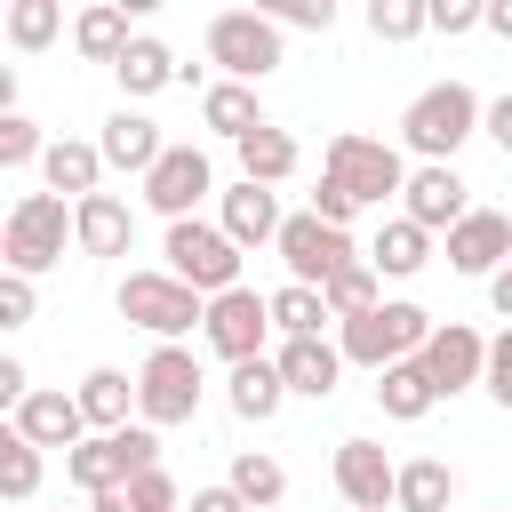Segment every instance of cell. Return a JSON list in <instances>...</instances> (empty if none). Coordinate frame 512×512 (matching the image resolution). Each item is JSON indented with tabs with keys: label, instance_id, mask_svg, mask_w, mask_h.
I'll return each mask as SVG.
<instances>
[{
	"label": "cell",
	"instance_id": "6da1fadb",
	"mask_svg": "<svg viewBox=\"0 0 512 512\" xmlns=\"http://www.w3.org/2000/svg\"><path fill=\"white\" fill-rule=\"evenodd\" d=\"M480 120H488V104H480L464 80H432V88L400 112V136H408V152H424V160H456V144L480 136Z\"/></svg>",
	"mask_w": 512,
	"mask_h": 512
},
{
	"label": "cell",
	"instance_id": "7a4b0ae2",
	"mask_svg": "<svg viewBox=\"0 0 512 512\" xmlns=\"http://www.w3.org/2000/svg\"><path fill=\"white\" fill-rule=\"evenodd\" d=\"M432 328H440V320H432L424 304L384 296L368 320H344V336H336V344H344V360H360V368H376V376H384L392 360H416V352L432 344Z\"/></svg>",
	"mask_w": 512,
	"mask_h": 512
},
{
	"label": "cell",
	"instance_id": "3957f363",
	"mask_svg": "<svg viewBox=\"0 0 512 512\" xmlns=\"http://www.w3.org/2000/svg\"><path fill=\"white\" fill-rule=\"evenodd\" d=\"M160 256H168V272H176L184 288H200L208 304H216V296H232V288H248V280H240V248L224 240V224L184 216V224H168Z\"/></svg>",
	"mask_w": 512,
	"mask_h": 512
},
{
	"label": "cell",
	"instance_id": "277c9868",
	"mask_svg": "<svg viewBox=\"0 0 512 512\" xmlns=\"http://www.w3.org/2000/svg\"><path fill=\"white\" fill-rule=\"evenodd\" d=\"M120 320H136L144 336L176 344L184 328H208V296L184 288L176 272H128V280H120Z\"/></svg>",
	"mask_w": 512,
	"mask_h": 512
},
{
	"label": "cell",
	"instance_id": "5b68a950",
	"mask_svg": "<svg viewBox=\"0 0 512 512\" xmlns=\"http://www.w3.org/2000/svg\"><path fill=\"white\" fill-rule=\"evenodd\" d=\"M200 392H208V376H200V360L184 344H152V360L136 368V416L152 432L160 424H192L200 416Z\"/></svg>",
	"mask_w": 512,
	"mask_h": 512
},
{
	"label": "cell",
	"instance_id": "8992f818",
	"mask_svg": "<svg viewBox=\"0 0 512 512\" xmlns=\"http://www.w3.org/2000/svg\"><path fill=\"white\" fill-rule=\"evenodd\" d=\"M64 240H72V216H64V200L56 192H24L16 208H8V224H0V256H8V272H48V264H64Z\"/></svg>",
	"mask_w": 512,
	"mask_h": 512
},
{
	"label": "cell",
	"instance_id": "52a82bcc",
	"mask_svg": "<svg viewBox=\"0 0 512 512\" xmlns=\"http://www.w3.org/2000/svg\"><path fill=\"white\" fill-rule=\"evenodd\" d=\"M208 56L224 64V80L256 88L264 72H280V24L264 8H224V16H208Z\"/></svg>",
	"mask_w": 512,
	"mask_h": 512
},
{
	"label": "cell",
	"instance_id": "ba28073f",
	"mask_svg": "<svg viewBox=\"0 0 512 512\" xmlns=\"http://www.w3.org/2000/svg\"><path fill=\"white\" fill-rule=\"evenodd\" d=\"M320 176H336L360 208H384L392 192H408V160H400L392 144H376V136H352V128L328 136V168H320Z\"/></svg>",
	"mask_w": 512,
	"mask_h": 512
},
{
	"label": "cell",
	"instance_id": "9c48e42d",
	"mask_svg": "<svg viewBox=\"0 0 512 512\" xmlns=\"http://www.w3.org/2000/svg\"><path fill=\"white\" fill-rule=\"evenodd\" d=\"M280 264H288L296 288H328L344 264H360V248H352V232H336V224H320V216L304 208V216L280 224Z\"/></svg>",
	"mask_w": 512,
	"mask_h": 512
},
{
	"label": "cell",
	"instance_id": "30bf717a",
	"mask_svg": "<svg viewBox=\"0 0 512 512\" xmlns=\"http://www.w3.org/2000/svg\"><path fill=\"white\" fill-rule=\"evenodd\" d=\"M208 192H216V168H208V152H200V144H168V152H160V168L144 176V208H152V216H168V224H184Z\"/></svg>",
	"mask_w": 512,
	"mask_h": 512
},
{
	"label": "cell",
	"instance_id": "8fae6325",
	"mask_svg": "<svg viewBox=\"0 0 512 512\" xmlns=\"http://www.w3.org/2000/svg\"><path fill=\"white\" fill-rule=\"evenodd\" d=\"M200 336H208V352H224L232 368H240V360H264V336H272V296H256V288L216 296Z\"/></svg>",
	"mask_w": 512,
	"mask_h": 512
},
{
	"label": "cell",
	"instance_id": "7c38bea8",
	"mask_svg": "<svg viewBox=\"0 0 512 512\" xmlns=\"http://www.w3.org/2000/svg\"><path fill=\"white\" fill-rule=\"evenodd\" d=\"M464 192H472V184L456 176V160H424V168L408 176V192H400V200H408L400 216H408V224H424V232H456V224L472 216V200H464Z\"/></svg>",
	"mask_w": 512,
	"mask_h": 512
},
{
	"label": "cell",
	"instance_id": "4fadbf2b",
	"mask_svg": "<svg viewBox=\"0 0 512 512\" xmlns=\"http://www.w3.org/2000/svg\"><path fill=\"white\" fill-rule=\"evenodd\" d=\"M416 360H424L432 392L448 400V392H464V384H480V376H488V336H480V328H464V320H440V328H432V344H424Z\"/></svg>",
	"mask_w": 512,
	"mask_h": 512
},
{
	"label": "cell",
	"instance_id": "5bb4252c",
	"mask_svg": "<svg viewBox=\"0 0 512 512\" xmlns=\"http://www.w3.org/2000/svg\"><path fill=\"white\" fill-rule=\"evenodd\" d=\"M336 496H344L352 512H392L400 464H392L376 440H344V448H336Z\"/></svg>",
	"mask_w": 512,
	"mask_h": 512
},
{
	"label": "cell",
	"instance_id": "9a60e30c",
	"mask_svg": "<svg viewBox=\"0 0 512 512\" xmlns=\"http://www.w3.org/2000/svg\"><path fill=\"white\" fill-rule=\"evenodd\" d=\"M216 224H224V240L248 256V248H280V224H288V216H280V192H272V184H248V176H240V184L224 192V216H216Z\"/></svg>",
	"mask_w": 512,
	"mask_h": 512
},
{
	"label": "cell",
	"instance_id": "2e32d148",
	"mask_svg": "<svg viewBox=\"0 0 512 512\" xmlns=\"http://www.w3.org/2000/svg\"><path fill=\"white\" fill-rule=\"evenodd\" d=\"M448 264H456V272H472V280H496V272L512 264V216L472 208V216L448 232Z\"/></svg>",
	"mask_w": 512,
	"mask_h": 512
},
{
	"label": "cell",
	"instance_id": "e0dca14e",
	"mask_svg": "<svg viewBox=\"0 0 512 512\" xmlns=\"http://www.w3.org/2000/svg\"><path fill=\"white\" fill-rule=\"evenodd\" d=\"M8 424H16L32 448H64V456L88 440V408H80V392H32Z\"/></svg>",
	"mask_w": 512,
	"mask_h": 512
},
{
	"label": "cell",
	"instance_id": "ac0fdd59",
	"mask_svg": "<svg viewBox=\"0 0 512 512\" xmlns=\"http://www.w3.org/2000/svg\"><path fill=\"white\" fill-rule=\"evenodd\" d=\"M136 240V216L120 192H96V200H72V248L80 256H128Z\"/></svg>",
	"mask_w": 512,
	"mask_h": 512
},
{
	"label": "cell",
	"instance_id": "d6986e66",
	"mask_svg": "<svg viewBox=\"0 0 512 512\" xmlns=\"http://www.w3.org/2000/svg\"><path fill=\"white\" fill-rule=\"evenodd\" d=\"M272 360H280L288 392H304V400H328L336 376H344V344H328V336H280Z\"/></svg>",
	"mask_w": 512,
	"mask_h": 512
},
{
	"label": "cell",
	"instance_id": "ffe728a7",
	"mask_svg": "<svg viewBox=\"0 0 512 512\" xmlns=\"http://www.w3.org/2000/svg\"><path fill=\"white\" fill-rule=\"evenodd\" d=\"M96 152H104V168H128V176H152L168 144H160V120H144V112H128V104H120V112L104 120V136H96Z\"/></svg>",
	"mask_w": 512,
	"mask_h": 512
},
{
	"label": "cell",
	"instance_id": "44dd1931",
	"mask_svg": "<svg viewBox=\"0 0 512 512\" xmlns=\"http://www.w3.org/2000/svg\"><path fill=\"white\" fill-rule=\"evenodd\" d=\"M224 400H232V416H240V424H272V416H280V400H288L280 360H272V352H264V360H240V368H232V384H224Z\"/></svg>",
	"mask_w": 512,
	"mask_h": 512
},
{
	"label": "cell",
	"instance_id": "7402d4cb",
	"mask_svg": "<svg viewBox=\"0 0 512 512\" xmlns=\"http://www.w3.org/2000/svg\"><path fill=\"white\" fill-rule=\"evenodd\" d=\"M112 72H120V88H128V96H160L168 80H184L176 48H168V40H152V32H136V40H128V56H120Z\"/></svg>",
	"mask_w": 512,
	"mask_h": 512
},
{
	"label": "cell",
	"instance_id": "603a6c76",
	"mask_svg": "<svg viewBox=\"0 0 512 512\" xmlns=\"http://www.w3.org/2000/svg\"><path fill=\"white\" fill-rule=\"evenodd\" d=\"M40 176H48V192H72V200H96V184H104V152H96V144H80V136H64V144H48V160H40Z\"/></svg>",
	"mask_w": 512,
	"mask_h": 512
},
{
	"label": "cell",
	"instance_id": "cb8c5ba5",
	"mask_svg": "<svg viewBox=\"0 0 512 512\" xmlns=\"http://www.w3.org/2000/svg\"><path fill=\"white\" fill-rule=\"evenodd\" d=\"M432 376H424V360H392L384 376H376V408L392 416V424H416V416H432Z\"/></svg>",
	"mask_w": 512,
	"mask_h": 512
},
{
	"label": "cell",
	"instance_id": "d4e9b609",
	"mask_svg": "<svg viewBox=\"0 0 512 512\" xmlns=\"http://www.w3.org/2000/svg\"><path fill=\"white\" fill-rule=\"evenodd\" d=\"M80 408H88V432H128L136 376H120V368H88V376H80Z\"/></svg>",
	"mask_w": 512,
	"mask_h": 512
},
{
	"label": "cell",
	"instance_id": "484cf974",
	"mask_svg": "<svg viewBox=\"0 0 512 512\" xmlns=\"http://www.w3.org/2000/svg\"><path fill=\"white\" fill-rule=\"evenodd\" d=\"M128 8H112V0H96V8H80V24H72V48L88 56V64H120L128 56Z\"/></svg>",
	"mask_w": 512,
	"mask_h": 512
},
{
	"label": "cell",
	"instance_id": "4316f807",
	"mask_svg": "<svg viewBox=\"0 0 512 512\" xmlns=\"http://www.w3.org/2000/svg\"><path fill=\"white\" fill-rule=\"evenodd\" d=\"M200 120H208L216 136H232V144H248V136L264 128V104H256V88H240V80H216V88L200 96Z\"/></svg>",
	"mask_w": 512,
	"mask_h": 512
},
{
	"label": "cell",
	"instance_id": "83f0119b",
	"mask_svg": "<svg viewBox=\"0 0 512 512\" xmlns=\"http://www.w3.org/2000/svg\"><path fill=\"white\" fill-rule=\"evenodd\" d=\"M232 152H240V176H248V184H288V176H296V160H304V152H296V136H288V128H272V120H264L248 144H232Z\"/></svg>",
	"mask_w": 512,
	"mask_h": 512
},
{
	"label": "cell",
	"instance_id": "f1b7e54d",
	"mask_svg": "<svg viewBox=\"0 0 512 512\" xmlns=\"http://www.w3.org/2000/svg\"><path fill=\"white\" fill-rule=\"evenodd\" d=\"M368 264H376V272H392V280H408V272H424V264H432V232H424V224H408V216H392V224L376 232Z\"/></svg>",
	"mask_w": 512,
	"mask_h": 512
},
{
	"label": "cell",
	"instance_id": "f546056e",
	"mask_svg": "<svg viewBox=\"0 0 512 512\" xmlns=\"http://www.w3.org/2000/svg\"><path fill=\"white\" fill-rule=\"evenodd\" d=\"M448 496H456V472H448L440 456H408V464H400L392 512H448Z\"/></svg>",
	"mask_w": 512,
	"mask_h": 512
},
{
	"label": "cell",
	"instance_id": "4dcf8cb0",
	"mask_svg": "<svg viewBox=\"0 0 512 512\" xmlns=\"http://www.w3.org/2000/svg\"><path fill=\"white\" fill-rule=\"evenodd\" d=\"M320 296H328V312H336V328H344V320H368V312L384 304V272H376V264L360 256V264H344V272H336V280H328Z\"/></svg>",
	"mask_w": 512,
	"mask_h": 512
},
{
	"label": "cell",
	"instance_id": "1f68e13d",
	"mask_svg": "<svg viewBox=\"0 0 512 512\" xmlns=\"http://www.w3.org/2000/svg\"><path fill=\"white\" fill-rule=\"evenodd\" d=\"M224 480L240 488V504H248V512H264V504H280V496H288V472H280V456H264V448H240Z\"/></svg>",
	"mask_w": 512,
	"mask_h": 512
},
{
	"label": "cell",
	"instance_id": "d6a6232c",
	"mask_svg": "<svg viewBox=\"0 0 512 512\" xmlns=\"http://www.w3.org/2000/svg\"><path fill=\"white\" fill-rule=\"evenodd\" d=\"M328 320H336V312H328V296H320V288H296V280H280V288H272V328H280V336H320Z\"/></svg>",
	"mask_w": 512,
	"mask_h": 512
},
{
	"label": "cell",
	"instance_id": "836d02e7",
	"mask_svg": "<svg viewBox=\"0 0 512 512\" xmlns=\"http://www.w3.org/2000/svg\"><path fill=\"white\" fill-rule=\"evenodd\" d=\"M32 488H40V448L8 424V432H0V496H8V504H24Z\"/></svg>",
	"mask_w": 512,
	"mask_h": 512
},
{
	"label": "cell",
	"instance_id": "e575fe53",
	"mask_svg": "<svg viewBox=\"0 0 512 512\" xmlns=\"http://www.w3.org/2000/svg\"><path fill=\"white\" fill-rule=\"evenodd\" d=\"M56 32H64V8H56V0H16V8H8V40H16V48H48Z\"/></svg>",
	"mask_w": 512,
	"mask_h": 512
},
{
	"label": "cell",
	"instance_id": "d590c367",
	"mask_svg": "<svg viewBox=\"0 0 512 512\" xmlns=\"http://www.w3.org/2000/svg\"><path fill=\"white\" fill-rule=\"evenodd\" d=\"M368 32L376 40H416V32H432V0H376Z\"/></svg>",
	"mask_w": 512,
	"mask_h": 512
},
{
	"label": "cell",
	"instance_id": "8d00e7d4",
	"mask_svg": "<svg viewBox=\"0 0 512 512\" xmlns=\"http://www.w3.org/2000/svg\"><path fill=\"white\" fill-rule=\"evenodd\" d=\"M24 160H48V144L24 112H0V168H24Z\"/></svg>",
	"mask_w": 512,
	"mask_h": 512
},
{
	"label": "cell",
	"instance_id": "74e56055",
	"mask_svg": "<svg viewBox=\"0 0 512 512\" xmlns=\"http://www.w3.org/2000/svg\"><path fill=\"white\" fill-rule=\"evenodd\" d=\"M128 504H136V512H176V480L152 464V472H136V480H128Z\"/></svg>",
	"mask_w": 512,
	"mask_h": 512
},
{
	"label": "cell",
	"instance_id": "f35d334b",
	"mask_svg": "<svg viewBox=\"0 0 512 512\" xmlns=\"http://www.w3.org/2000/svg\"><path fill=\"white\" fill-rule=\"evenodd\" d=\"M480 384H488V400H496V408H512V328H504V336H488V376H480Z\"/></svg>",
	"mask_w": 512,
	"mask_h": 512
},
{
	"label": "cell",
	"instance_id": "ab89813d",
	"mask_svg": "<svg viewBox=\"0 0 512 512\" xmlns=\"http://www.w3.org/2000/svg\"><path fill=\"white\" fill-rule=\"evenodd\" d=\"M272 24H296V32H328L336 24V8L328 0H280V8H264Z\"/></svg>",
	"mask_w": 512,
	"mask_h": 512
},
{
	"label": "cell",
	"instance_id": "60d3db41",
	"mask_svg": "<svg viewBox=\"0 0 512 512\" xmlns=\"http://www.w3.org/2000/svg\"><path fill=\"white\" fill-rule=\"evenodd\" d=\"M472 24H488V0H432V32H472Z\"/></svg>",
	"mask_w": 512,
	"mask_h": 512
},
{
	"label": "cell",
	"instance_id": "b9f144b4",
	"mask_svg": "<svg viewBox=\"0 0 512 512\" xmlns=\"http://www.w3.org/2000/svg\"><path fill=\"white\" fill-rule=\"evenodd\" d=\"M312 216H320V224H336V232H344V224H352V216H360V200H352V192H344V184H336V176H320V192H312Z\"/></svg>",
	"mask_w": 512,
	"mask_h": 512
},
{
	"label": "cell",
	"instance_id": "7bdbcfd3",
	"mask_svg": "<svg viewBox=\"0 0 512 512\" xmlns=\"http://www.w3.org/2000/svg\"><path fill=\"white\" fill-rule=\"evenodd\" d=\"M24 320H32V280L0 272V328H24Z\"/></svg>",
	"mask_w": 512,
	"mask_h": 512
},
{
	"label": "cell",
	"instance_id": "ee69618b",
	"mask_svg": "<svg viewBox=\"0 0 512 512\" xmlns=\"http://www.w3.org/2000/svg\"><path fill=\"white\" fill-rule=\"evenodd\" d=\"M480 136H488L496 152H512V96H496V104H488V120H480Z\"/></svg>",
	"mask_w": 512,
	"mask_h": 512
},
{
	"label": "cell",
	"instance_id": "f6af8a7d",
	"mask_svg": "<svg viewBox=\"0 0 512 512\" xmlns=\"http://www.w3.org/2000/svg\"><path fill=\"white\" fill-rule=\"evenodd\" d=\"M192 512H248V504H240L232 480H216V488H192Z\"/></svg>",
	"mask_w": 512,
	"mask_h": 512
},
{
	"label": "cell",
	"instance_id": "bcb514c9",
	"mask_svg": "<svg viewBox=\"0 0 512 512\" xmlns=\"http://www.w3.org/2000/svg\"><path fill=\"white\" fill-rule=\"evenodd\" d=\"M488 304H496V320H504V328H512V264H504V272H496V280H488Z\"/></svg>",
	"mask_w": 512,
	"mask_h": 512
},
{
	"label": "cell",
	"instance_id": "7dc6e473",
	"mask_svg": "<svg viewBox=\"0 0 512 512\" xmlns=\"http://www.w3.org/2000/svg\"><path fill=\"white\" fill-rule=\"evenodd\" d=\"M88 512H136V504H128V488H104V496H88Z\"/></svg>",
	"mask_w": 512,
	"mask_h": 512
},
{
	"label": "cell",
	"instance_id": "c3c4849f",
	"mask_svg": "<svg viewBox=\"0 0 512 512\" xmlns=\"http://www.w3.org/2000/svg\"><path fill=\"white\" fill-rule=\"evenodd\" d=\"M488 32H504V40H512V0H488Z\"/></svg>",
	"mask_w": 512,
	"mask_h": 512
}]
</instances>
